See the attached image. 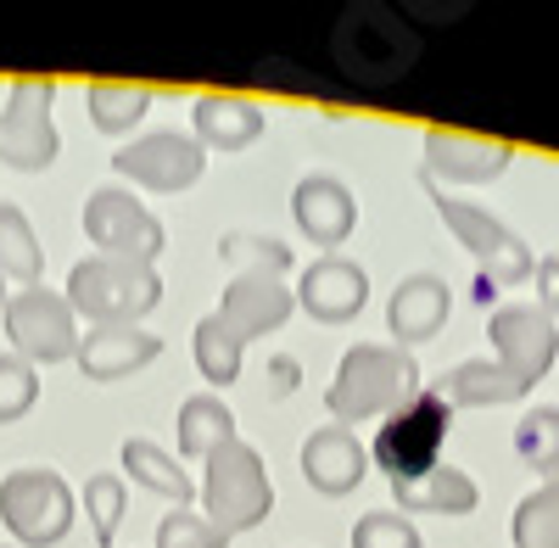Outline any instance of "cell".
Here are the masks:
<instances>
[{"label": "cell", "mask_w": 559, "mask_h": 548, "mask_svg": "<svg viewBox=\"0 0 559 548\" xmlns=\"http://www.w3.org/2000/svg\"><path fill=\"white\" fill-rule=\"evenodd\" d=\"M492 358H471L437 386L448 408H498L521 403L559 358V325L537 302H503L487 319Z\"/></svg>", "instance_id": "1"}, {"label": "cell", "mask_w": 559, "mask_h": 548, "mask_svg": "<svg viewBox=\"0 0 559 548\" xmlns=\"http://www.w3.org/2000/svg\"><path fill=\"white\" fill-rule=\"evenodd\" d=\"M419 392V364L414 353L392 347V342H358L342 353L336 381L324 392L331 420L353 431V420H376V415H397V408Z\"/></svg>", "instance_id": "2"}, {"label": "cell", "mask_w": 559, "mask_h": 548, "mask_svg": "<svg viewBox=\"0 0 559 548\" xmlns=\"http://www.w3.org/2000/svg\"><path fill=\"white\" fill-rule=\"evenodd\" d=\"M68 308L84 313L90 325H140L157 302L163 281L152 263H129V258H79L68 274Z\"/></svg>", "instance_id": "3"}, {"label": "cell", "mask_w": 559, "mask_h": 548, "mask_svg": "<svg viewBox=\"0 0 559 548\" xmlns=\"http://www.w3.org/2000/svg\"><path fill=\"white\" fill-rule=\"evenodd\" d=\"M419 191L431 196V207L442 213V224L453 230V241L481 263V274H487L492 286H526V281H532L537 258H532V247L509 230L503 218H492L487 207L464 202V196H448V186H437V179H426V174H419Z\"/></svg>", "instance_id": "4"}, {"label": "cell", "mask_w": 559, "mask_h": 548, "mask_svg": "<svg viewBox=\"0 0 559 548\" xmlns=\"http://www.w3.org/2000/svg\"><path fill=\"white\" fill-rule=\"evenodd\" d=\"M202 510L207 521L224 532V537H236V532H252L269 521L274 510V481H269V465H263V453L247 448L241 437L236 442H224L213 460H207V476H202Z\"/></svg>", "instance_id": "5"}, {"label": "cell", "mask_w": 559, "mask_h": 548, "mask_svg": "<svg viewBox=\"0 0 559 548\" xmlns=\"http://www.w3.org/2000/svg\"><path fill=\"white\" fill-rule=\"evenodd\" d=\"M73 487L45 470V465H23L12 470L7 481H0V521H7V532L23 543V548H51L68 537L73 526Z\"/></svg>", "instance_id": "6"}, {"label": "cell", "mask_w": 559, "mask_h": 548, "mask_svg": "<svg viewBox=\"0 0 559 548\" xmlns=\"http://www.w3.org/2000/svg\"><path fill=\"white\" fill-rule=\"evenodd\" d=\"M57 84L51 79H12L0 107V163L17 174H45L57 163V123H51Z\"/></svg>", "instance_id": "7"}, {"label": "cell", "mask_w": 559, "mask_h": 548, "mask_svg": "<svg viewBox=\"0 0 559 548\" xmlns=\"http://www.w3.org/2000/svg\"><path fill=\"white\" fill-rule=\"evenodd\" d=\"M84 236L96 241L102 258H129V263H157L163 258V224L134 191L102 186L84 202Z\"/></svg>", "instance_id": "8"}, {"label": "cell", "mask_w": 559, "mask_h": 548, "mask_svg": "<svg viewBox=\"0 0 559 548\" xmlns=\"http://www.w3.org/2000/svg\"><path fill=\"white\" fill-rule=\"evenodd\" d=\"M7 336H12V353L28 364H62L79 353V313L68 308L62 291L28 286L7 297Z\"/></svg>", "instance_id": "9"}, {"label": "cell", "mask_w": 559, "mask_h": 548, "mask_svg": "<svg viewBox=\"0 0 559 548\" xmlns=\"http://www.w3.org/2000/svg\"><path fill=\"white\" fill-rule=\"evenodd\" d=\"M442 437H448V403H442V392H414L386 420V431L376 442V460L386 465L392 481H414V476L437 470V442Z\"/></svg>", "instance_id": "10"}, {"label": "cell", "mask_w": 559, "mask_h": 548, "mask_svg": "<svg viewBox=\"0 0 559 548\" xmlns=\"http://www.w3.org/2000/svg\"><path fill=\"white\" fill-rule=\"evenodd\" d=\"M112 168L123 179H134V186H146V191H185V186H197L202 168H207V152L197 134H179V129H152V134H140L134 146L112 152Z\"/></svg>", "instance_id": "11"}, {"label": "cell", "mask_w": 559, "mask_h": 548, "mask_svg": "<svg viewBox=\"0 0 559 548\" xmlns=\"http://www.w3.org/2000/svg\"><path fill=\"white\" fill-rule=\"evenodd\" d=\"M292 308H297V291L280 281L274 269H241L236 281L224 286V302L213 308V319H218V331H229V336L247 347V342H258L263 331L286 325Z\"/></svg>", "instance_id": "12"}, {"label": "cell", "mask_w": 559, "mask_h": 548, "mask_svg": "<svg viewBox=\"0 0 559 548\" xmlns=\"http://www.w3.org/2000/svg\"><path fill=\"white\" fill-rule=\"evenodd\" d=\"M515 163V146L492 141V134H471V129H448L431 123L426 129V179H448V186H487Z\"/></svg>", "instance_id": "13"}, {"label": "cell", "mask_w": 559, "mask_h": 548, "mask_svg": "<svg viewBox=\"0 0 559 548\" xmlns=\"http://www.w3.org/2000/svg\"><path fill=\"white\" fill-rule=\"evenodd\" d=\"M369 302V274L364 263L342 258V252H324L302 269L297 281V308L308 319H319V325H347V319H358Z\"/></svg>", "instance_id": "14"}, {"label": "cell", "mask_w": 559, "mask_h": 548, "mask_svg": "<svg viewBox=\"0 0 559 548\" xmlns=\"http://www.w3.org/2000/svg\"><path fill=\"white\" fill-rule=\"evenodd\" d=\"M292 218H297V230L313 247L336 252L353 236V224H358V202H353V191L342 186L336 174H302L297 191H292Z\"/></svg>", "instance_id": "15"}, {"label": "cell", "mask_w": 559, "mask_h": 548, "mask_svg": "<svg viewBox=\"0 0 559 548\" xmlns=\"http://www.w3.org/2000/svg\"><path fill=\"white\" fill-rule=\"evenodd\" d=\"M453 313V297H448V281L442 274H408L397 281L392 302H386V331H392V347L414 353L419 342H431Z\"/></svg>", "instance_id": "16"}, {"label": "cell", "mask_w": 559, "mask_h": 548, "mask_svg": "<svg viewBox=\"0 0 559 548\" xmlns=\"http://www.w3.org/2000/svg\"><path fill=\"white\" fill-rule=\"evenodd\" d=\"M163 353V336L157 331H140V325H90L79 331V370L90 381H123L134 370H146V364Z\"/></svg>", "instance_id": "17"}, {"label": "cell", "mask_w": 559, "mask_h": 548, "mask_svg": "<svg viewBox=\"0 0 559 548\" xmlns=\"http://www.w3.org/2000/svg\"><path fill=\"white\" fill-rule=\"evenodd\" d=\"M369 476V448L347 426H319L302 442V481L324 498H347Z\"/></svg>", "instance_id": "18"}, {"label": "cell", "mask_w": 559, "mask_h": 548, "mask_svg": "<svg viewBox=\"0 0 559 548\" xmlns=\"http://www.w3.org/2000/svg\"><path fill=\"white\" fill-rule=\"evenodd\" d=\"M191 123H197L202 152H241V146H252L263 134V107L247 102V96H224V90H213V96H202L191 107Z\"/></svg>", "instance_id": "19"}, {"label": "cell", "mask_w": 559, "mask_h": 548, "mask_svg": "<svg viewBox=\"0 0 559 548\" xmlns=\"http://www.w3.org/2000/svg\"><path fill=\"white\" fill-rule=\"evenodd\" d=\"M392 504L403 515H471L481 504V492L459 465H437L414 481H392Z\"/></svg>", "instance_id": "20"}, {"label": "cell", "mask_w": 559, "mask_h": 548, "mask_svg": "<svg viewBox=\"0 0 559 548\" xmlns=\"http://www.w3.org/2000/svg\"><path fill=\"white\" fill-rule=\"evenodd\" d=\"M179 453L185 460H213L224 442H236V415H229V403L213 397V392H197L179 403Z\"/></svg>", "instance_id": "21"}, {"label": "cell", "mask_w": 559, "mask_h": 548, "mask_svg": "<svg viewBox=\"0 0 559 548\" xmlns=\"http://www.w3.org/2000/svg\"><path fill=\"white\" fill-rule=\"evenodd\" d=\"M7 274L23 291L39 286V274H45V247H39L34 224L17 202H0V281H7Z\"/></svg>", "instance_id": "22"}, {"label": "cell", "mask_w": 559, "mask_h": 548, "mask_svg": "<svg viewBox=\"0 0 559 548\" xmlns=\"http://www.w3.org/2000/svg\"><path fill=\"white\" fill-rule=\"evenodd\" d=\"M123 470L140 481V487H152L157 498H168V504H191V476H185V465L179 460H168V453L157 448V442H146V437H129L123 442Z\"/></svg>", "instance_id": "23"}, {"label": "cell", "mask_w": 559, "mask_h": 548, "mask_svg": "<svg viewBox=\"0 0 559 548\" xmlns=\"http://www.w3.org/2000/svg\"><path fill=\"white\" fill-rule=\"evenodd\" d=\"M84 112L102 134H129L140 118L152 112V90L146 84H112V79H96L84 90Z\"/></svg>", "instance_id": "24"}, {"label": "cell", "mask_w": 559, "mask_h": 548, "mask_svg": "<svg viewBox=\"0 0 559 548\" xmlns=\"http://www.w3.org/2000/svg\"><path fill=\"white\" fill-rule=\"evenodd\" d=\"M515 453L543 481H559V408H532L515 426Z\"/></svg>", "instance_id": "25"}, {"label": "cell", "mask_w": 559, "mask_h": 548, "mask_svg": "<svg viewBox=\"0 0 559 548\" xmlns=\"http://www.w3.org/2000/svg\"><path fill=\"white\" fill-rule=\"evenodd\" d=\"M515 548H559V481H543L515 504Z\"/></svg>", "instance_id": "26"}, {"label": "cell", "mask_w": 559, "mask_h": 548, "mask_svg": "<svg viewBox=\"0 0 559 548\" xmlns=\"http://www.w3.org/2000/svg\"><path fill=\"white\" fill-rule=\"evenodd\" d=\"M241 342L229 336V331H218V319L207 313L202 325H197V370H202V381L207 386H229V381H241Z\"/></svg>", "instance_id": "27"}, {"label": "cell", "mask_w": 559, "mask_h": 548, "mask_svg": "<svg viewBox=\"0 0 559 548\" xmlns=\"http://www.w3.org/2000/svg\"><path fill=\"white\" fill-rule=\"evenodd\" d=\"M84 510H90V532H96V543L112 548V537L123 526V510H129L123 476H90L84 481Z\"/></svg>", "instance_id": "28"}, {"label": "cell", "mask_w": 559, "mask_h": 548, "mask_svg": "<svg viewBox=\"0 0 559 548\" xmlns=\"http://www.w3.org/2000/svg\"><path fill=\"white\" fill-rule=\"evenodd\" d=\"M39 397V376H34V364L17 358V353H0V426H12L23 420L28 408Z\"/></svg>", "instance_id": "29"}, {"label": "cell", "mask_w": 559, "mask_h": 548, "mask_svg": "<svg viewBox=\"0 0 559 548\" xmlns=\"http://www.w3.org/2000/svg\"><path fill=\"white\" fill-rule=\"evenodd\" d=\"M353 548H426L419 543V526L397 510H376V515H358L353 526Z\"/></svg>", "instance_id": "30"}, {"label": "cell", "mask_w": 559, "mask_h": 548, "mask_svg": "<svg viewBox=\"0 0 559 548\" xmlns=\"http://www.w3.org/2000/svg\"><path fill=\"white\" fill-rule=\"evenodd\" d=\"M157 548H229V537L197 510H168L157 521Z\"/></svg>", "instance_id": "31"}, {"label": "cell", "mask_w": 559, "mask_h": 548, "mask_svg": "<svg viewBox=\"0 0 559 548\" xmlns=\"http://www.w3.org/2000/svg\"><path fill=\"white\" fill-rule=\"evenodd\" d=\"M224 258H252V269H274V274H286L292 269V252H286V241H263V236H229L224 247H218Z\"/></svg>", "instance_id": "32"}, {"label": "cell", "mask_w": 559, "mask_h": 548, "mask_svg": "<svg viewBox=\"0 0 559 548\" xmlns=\"http://www.w3.org/2000/svg\"><path fill=\"white\" fill-rule=\"evenodd\" d=\"M532 281H537V308L554 319V313H559V258H537Z\"/></svg>", "instance_id": "33"}, {"label": "cell", "mask_w": 559, "mask_h": 548, "mask_svg": "<svg viewBox=\"0 0 559 548\" xmlns=\"http://www.w3.org/2000/svg\"><path fill=\"white\" fill-rule=\"evenodd\" d=\"M269 381H263V397H286V392H297V358L292 353H280V358H269V370H263Z\"/></svg>", "instance_id": "34"}, {"label": "cell", "mask_w": 559, "mask_h": 548, "mask_svg": "<svg viewBox=\"0 0 559 548\" xmlns=\"http://www.w3.org/2000/svg\"><path fill=\"white\" fill-rule=\"evenodd\" d=\"M0 313H7V286H0Z\"/></svg>", "instance_id": "35"}]
</instances>
